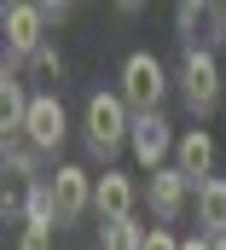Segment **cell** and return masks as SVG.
<instances>
[{"instance_id":"obj_1","label":"cell","mask_w":226,"mask_h":250,"mask_svg":"<svg viewBox=\"0 0 226 250\" xmlns=\"http://www.w3.org/2000/svg\"><path fill=\"white\" fill-rule=\"evenodd\" d=\"M81 128H87V151L111 163L116 151L128 146V134H133V111H128V99H122V93H93V99H87Z\"/></svg>"},{"instance_id":"obj_2","label":"cell","mask_w":226,"mask_h":250,"mask_svg":"<svg viewBox=\"0 0 226 250\" xmlns=\"http://www.w3.org/2000/svg\"><path fill=\"white\" fill-rule=\"evenodd\" d=\"M163 93H169V70H163L157 53H133V59L122 64V99H128L133 117H157Z\"/></svg>"},{"instance_id":"obj_3","label":"cell","mask_w":226,"mask_h":250,"mask_svg":"<svg viewBox=\"0 0 226 250\" xmlns=\"http://www.w3.org/2000/svg\"><path fill=\"white\" fill-rule=\"evenodd\" d=\"M180 99H186L191 117H209V111L221 105V64H215L209 47H191V53L180 59Z\"/></svg>"},{"instance_id":"obj_4","label":"cell","mask_w":226,"mask_h":250,"mask_svg":"<svg viewBox=\"0 0 226 250\" xmlns=\"http://www.w3.org/2000/svg\"><path fill=\"white\" fill-rule=\"evenodd\" d=\"M0 23H6V64H23V59H35V53L47 47V18H41V6L18 0V6L0 12Z\"/></svg>"},{"instance_id":"obj_5","label":"cell","mask_w":226,"mask_h":250,"mask_svg":"<svg viewBox=\"0 0 226 250\" xmlns=\"http://www.w3.org/2000/svg\"><path fill=\"white\" fill-rule=\"evenodd\" d=\"M64 134H70V117H64L58 93H35V105H29V123H23V140H29L41 157H53L58 146H64Z\"/></svg>"},{"instance_id":"obj_6","label":"cell","mask_w":226,"mask_h":250,"mask_svg":"<svg viewBox=\"0 0 226 250\" xmlns=\"http://www.w3.org/2000/svg\"><path fill=\"white\" fill-rule=\"evenodd\" d=\"M47 187H53V204H58V227H70V221H81V215L93 209V181H87V169H75V163H64Z\"/></svg>"},{"instance_id":"obj_7","label":"cell","mask_w":226,"mask_h":250,"mask_svg":"<svg viewBox=\"0 0 226 250\" xmlns=\"http://www.w3.org/2000/svg\"><path fill=\"white\" fill-rule=\"evenodd\" d=\"M128 146H133V157L157 175V169H169V151H174V134L163 123V111L157 117H133V134H128Z\"/></svg>"},{"instance_id":"obj_8","label":"cell","mask_w":226,"mask_h":250,"mask_svg":"<svg viewBox=\"0 0 226 250\" xmlns=\"http://www.w3.org/2000/svg\"><path fill=\"white\" fill-rule=\"evenodd\" d=\"M174 169H180L191 187L215 181V140H209L203 128H186V134H180V146H174Z\"/></svg>"},{"instance_id":"obj_9","label":"cell","mask_w":226,"mask_h":250,"mask_svg":"<svg viewBox=\"0 0 226 250\" xmlns=\"http://www.w3.org/2000/svg\"><path fill=\"white\" fill-rule=\"evenodd\" d=\"M186 192H191V181H186L174 163H169V169H157V175H151V187H145V198H151V215H157V221H180Z\"/></svg>"},{"instance_id":"obj_10","label":"cell","mask_w":226,"mask_h":250,"mask_svg":"<svg viewBox=\"0 0 226 250\" xmlns=\"http://www.w3.org/2000/svg\"><path fill=\"white\" fill-rule=\"evenodd\" d=\"M29 105H35V99H29V87H23V76L6 64V70H0V128H6V140H18V134H23Z\"/></svg>"},{"instance_id":"obj_11","label":"cell","mask_w":226,"mask_h":250,"mask_svg":"<svg viewBox=\"0 0 226 250\" xmlns=\"http://www.w3.org/2000/svg\"><path fill=\"white\" fill-rule=\"evenodd\" d=\"M93 209H99L105 221H128V215H133V181L116 175V169H105V175L93 181Z\"/></svg>"},{"instance_id":"obj_12","label":"cell","mask_w":226,"mask_h":250,"mask_svg":"<svg viewBox=\"0 0 226 250\" xmlns=\"http://www.w3.org/2000/svg\"><path fill=\"white\" fill-rule=\"evenodd\" d=\"M197 215H203V227H209L215 239H226V181L221 175L197 187Z\"/></svg>"},{"instance_id":"obj_13","label":"cell","mask_w":226,"mask_h":250,"mask_svg":"<svg viewBox=\"0 0 226 250\" xmlns=\"http://www.w3.org/2000/svg\"><path fill=\"white\" fill-rule=\"evenodd\" d=\"M23 227H58V204H53V187L47 181H35V187L23 192Z\"/></svg>"},{"instance_id":"obj_14","label":"cell","mask_w":226,"mask_h":250,"mask_svg":"<svg viewBox=\"0 0 226 250\" xmlns=\"http://www.w3.org/2000/svg\"><path fill=\"white\" fill-rule=\"evenodd\" d=\"M145 239H151V233L128 215V221H105V245L99 250H145Z\"/></svg>"},{"instance_id":"obj_15","label":"cell","mask_w":226,"mask_h":250,"mask_svg":"<svg viewBox=\"0 0 226 250\" xmlns=\"http://www.w3.org/2000/svg\"><path fill=\"white\" fill-rule=\"evenodd\" d=\"M209 18H221V12H209V6H191V0H186V6L174 12V23H180V41H186V53L197 47V29H203Z\"/></svg>"},{"instance_id":"obj_16","label":"cell","mask_w":226,"mask_h":250,"mask_svg":"<svg viewBox=\"0 0 226 250\" xmlns=\"http://www.w3.org/2000/svg\"><path fill=\"white\" fill-rule=\"evenodd\" d=\"M35 157H41V151H35L29 140H6V175H23V181H29V175H35Z\"/></svg>"},{"instance_id":"obj_17","label":"cell","mask_w":226,"mask_h":250,"mask_svg":"<svg viewBox=\"0 0 226 250\" xmlns=\"http://www.w3.org/2000/svg\"><path fill=\"white\" fill-rule=\"evenodd\" d=\"M29 64H35V76H41V82H64V59H58L53 47H41Z\"/></svg>"},{"instance_id":"obj_18","label":"cell","mask_w":226,"mask_h":250,"mask_svg":"<svg viewBox=\"0 0 226 250\" xmlns=\"http://www.w3.org/2000/svg\"><path fill=\"white\" fill-rule=\"evenodd\" d=\"M47 239H53L47 227H23V239H18V250H47Z\"/></svg>"},{"instance_id":"obj_19","label":"cell","mask_w":226,"mask_h":250,"mask_svg":"<svg viewBox=\"0 0 226 250\" xmlns=\"http://www.w3.org/2000/svg\"><path fill=\"white\" fill-rule=\"evenodd\" d=\"M145 250H180V239H174L169 227H151V239H145Z\"/></svg>"},{"instance_id":"obj_20","label":"cell","mask_w":226,"mask_h":250,"mask_svg":"<svg viewBox=\"0 0 226 250\" xmlns=\"http://www.w3.org/2000/svg\"><path fill=\"white\" fill-rule=\"evenodd\" d=\"M0 215H6V221H23V198L6 192V198H0Z\"/></svg>"},{"instance_id":"obj_21","label":"cell","mask_w":226,"mask_h":250,"mask_svg":"<svg viewBox=\"0 0 226 250\" xmlns=\"http://www.w3.org/2000/svg\"><path fill=\"white\" fill-rule=\"evenodd\" d=\"M41 18H47V23H64V18H70V6H64V0H41Z\"/></svg>"},{"instance_id":"obj_22","label":"cell","mask_w":226,"mask_h":250,"mask_svg":"<svg viewBox=\"0 0 226 250\" xmlns=\"http://www.w3.org/2000/svg\"><path fill=\"white\" fill-rule=\"evenodd\" d=\"M180 250H215V239H186Z\"/></svg>"},{"instance_id":"obj_23","label":"cell","mask_w":226,"mask_h":250,"mask_svg":"<svg viewBox=\"0 0 226 250\" xmlns=\"http://www.w3.org/2000/svg\"><path fill=\"white\" fill-rule=\"evenodd\" d=\"M215 250H226V239H215Z\"/></svg>"},{"instance_id":"obj_24","label":"cell","mask_w":226,"mask_h":250,"mask_svg":"<svg viewBox=\"0 0 226 250\" xmlns=\"http://www.w3.org/2000/svg\"><path fill=\"white\" fill-rule=\"evenodd\" d=\"M221 12H226V6H221Z\"/></svg>"}]
</instances>
